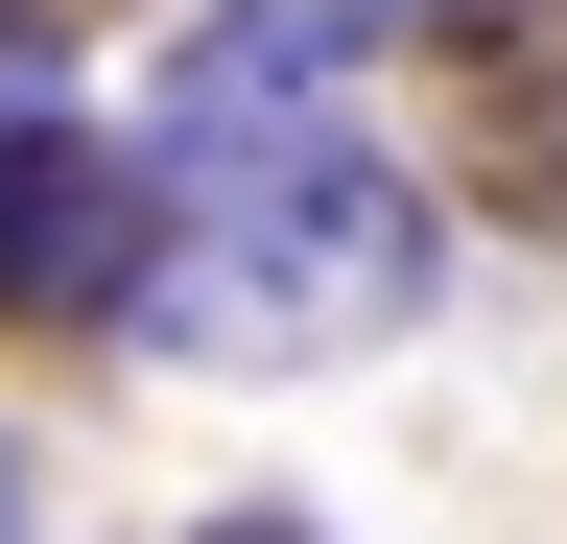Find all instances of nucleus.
<instances>
[{"label": "nucleus", "instance_id": "nucleus-1", "mask_svg": "<svg viewBox=\"0 0 567 544\" xmlns=\"http://www.w3.org/2000/svg\"><path fill=\"white\" fill-rule=\"evenodd\" d=\"M142 166H166V308L142 356H213V379H308V356H379L450 285V189H425L331 72H284L189 0L166 95H142Z\"/></svg>", "mask_w": 567, "mask_h": 544}, {"label": "nucleus", "instance_id": "nucleus-2", "mask_svg": "<svg viewBox=\"0 0 567 544\" xmlns=\"http://www.w3.org/2000/svg\"><path fill=\"white\" fill-rule=\"evenodd\" d=\"M142 308H166V166H142V119L24 95L0 119V331L24 356H142Z\"/></svg>", "mask_w": 567, "mask_h": 544}, {"label": "nucleus", "instance_id": "nucleus-3", "mask_svg": "<svg viewBox=\"0 0 567 544\" xmlns=\"http://www.w3.org/2000/svg\"><path fill=\"white\" fill-rule=\"evenodd\" d=\"M213 24H237V48H284V72H496V48H544L567 24V0H213Z\"/></svg>", "mask_w": 567, "mask_h": 544}, {"label": "nucleus", "instance_id": "nucleus-4", "mask_svg": "<svg viewBox=\"0 0 567 544\" xmlns=\"http://www.w3.org/2000/svg\"><path fill=\"white\" fill-rule=\"evenodd\" d=\"M473 166H496V214H544V237H567V24H544V48H496V143H473Z\"/></svg>", "mask_w": 567, "mask_h": 544}, {"label": "nucleus", "instance_id": "nucleus-5", "mask_svg": "<svg viewBox=\"0 0 567 544\" xmlns=\"http://www.w3.org/2000/svg\"><path fill=\"white\" fill-rule=\"evenodd\" d=\"M24 95H71V0H0V119Z\"/></svg>", "mask_w": 567, "mask_h": 544}, {"label": "nucleus", "instance_id": "nucleus-6", "mask_svg": "<svg viewBox=\"0 0 567 544\" xmlns=\"http://www.w3.org/2000/svg\"><path fill=\"white\" fill-rule=\"evenodd\" d=\"M189 544H331V521H308V497H213Z\"/></svg>", "mask_w": 567, "mask_h": 544}, {"label": "nucleus", "instance_id": "nucleus-7", "mask_svg": "<svg viewBox=\"0 0 567 544\" xmlns=\"http://www.w3.org/2000/svg\"><path fill=\"white\" fill-rule=\"evenodd\" d=\"M0 544H24V450H0Z\"/></svg>", "mask_w": 567, "mask_h": 544}]
</instances>
